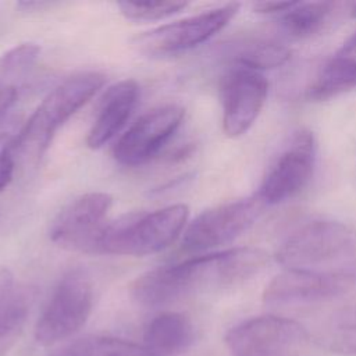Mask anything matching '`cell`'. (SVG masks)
Wrapping results in <instances>:
<instances>
[{"mask_svg": "<svg viewBox=\"0 0 356 356\" xmlns=\"http://www.w3.org/2000/svg\"><path fill=\"white\" fill-rule=\"evenodd\" d=\"M267 261L268 254L253 246L197 254L139 275L131 285V295L142 306L157 307L202 288L229 286L246 281L263 270Z\"/></svg>", "mask_w": 356, "mask_h": 356, "instance_id": "1", "label": "cell"}, {"mask_svg": "<svg viewBox=\"0 0 356 356\" xmlns=\"http://www.w3.org/2000/svg\"><path fill=\"white\" fill-rule=\"evenodd\" d=\"M188 217L189 207L178 203L108 221L96 253L135 257L159 253L172 245L185 231Z\"/></svg>", "mask_w": 356, "mask_h": 356, "instance_id": "2", "label": "cell"}, {"mask_svg": "<svg viewBox=\"0 0 356 356\" xmlns=\"http://www.w3.org/2000/svg\"><path fill=\"white\" fill-rule=\"evenodd\" d=\"M104 82L106 76L103 74L85 71L58 83L18 131L17 150L25 156L40 159L64 122L92 99Z\"/></svg>", "mask_w": 356, "mask_h": 356, "instance_id": "3", "label": "cell"}, {"mask_svg": "<svg viewBox=\"0 0 356 356\" xmlns=\"http://www.w3.org/2000/svg\"><path fill=\"white\" fill-rule=\"evenodd\" d=\"M356 234L332 220L310 221L292 232L275 252V260L286 268L320 270L355 259Z\"/></svg>", "mask_w": 356, "mask_h": 356, "instance_id": "4", "label": "cell"}, {"mask_svg": "<svg viewBox=\"0 0 356 356\" xmlns=\"http://www.w3.org/2000/svg\"><path fill=\"white\" fill-rule=\"evenodd\" d=\"M92 306L93 286L88 274L79 268L68 271L58 281L36 323V341L49 346L72 337L88 321Z\"/></svg>", "mask_w": 356, "mask_h": 356, "instance_id": "5", "label": "cell"}, {"mask_svg": "<svg viewBox=\"0 0 356 356\" xmlns=\"http://www.w3.org/2000/svg\"><path fill=\"white\" fill-rule=\"evenodd\" d=\"M267 206L254 193L204 210L182 234L181 249L185 253H210L248 231Z\"/></svg>", "mask_w": 356, "mask_h": 356, "instance_id": "6", "label": "cell"}, {"mask_svg": "<svg viewBox=\"0 0 356 356\" xmlns=\"http://www.w3.org/2000/svg\"><path fill=\"white\" fill-rule=\"evenodd\" d=\"M239 7V3H228L184 19L157 26L138 35L134 39V44L139 51L150 56L177 54L193 49L224 29L236 15Z\"/></svg>", "mask_w": 356, "mask_h": 356, "instance_id": "7", "label": "cell"}, {"mask_svg": "<svg viewBox=\"0 0 356 356\" xmlns=\"http://www.w3.org/2000/svg\"><path fill=\"white\" fill-rule=\"evenodd\" d=\"M314 165V136L307 129H299L267 168L256 195L266 206H274L289 200L307 186Z\"/></svg>", "mask_w": 356, "mask_h": 356, "instance_id": "8", "label": "cell"}, {"mask_svg": "<svg viewBox=\"0 0 356 356\" xmlns=\"http://www.w3.org/2000/svg\"><path fill=\"white\" fill-rule=\"evenodd\" d=\"M111 206L113 197L106 192L78 196L53 220L49 229L51 242L67 250L96 253Z\"/></svg>", "mask_w": 356, "mask_h": 356, "instance_id": "9", "label": "cell"}, {"mask_svg": "<svg viewBox=\"0 0 356 356\" xmlns=\"http://www.w3.org/2000/svg\"><path fill=\"white\" fill-rule=\"evenodd\" d=\"M185 115L179 104H163L142 114L115 142L113 156L125 167L149 163L172 138Z\"/></svg>", "mask_w": 356, "mask_h": 356, "instance_id": "10", "label": "cell"}, {"mask_svg": "<svg viewBox=\"0 0 356 356\" xmlns=\"http://www.w3.org/2000/svg\"><path fill=\"white\" fill-rule=\"evenodd\" d=\"M356 282L345 270L285 268L266 286L263 300L271 306L320 302L346 293Z\"/></svg>", "mask_w": 356, "mask_h": 356, "instance_id": "11", "label": "cell"}, {"mask_svg": "<svg viewBox=\"0 0 356 356\" xmlns=\"http://www.w3.org/2000/svg\"><path fill=\"white\" fill-rule=\"evenodd\" d=\"M305 339L303 325L271 314L242 321L225 335V343L232 356H286Z\"/></svg>", "mask_w": 356, "mask_h": 356, "instance_id": "12", "label": "cell"}, {"mask_svg": "<svg viewBox=\"0 0 356 356\" xmlns=\"http://www.w3.org/2000/svg\"><path fill=\"white\" fill-rule=\"evenodd\" d=\"M267 93L268 82L261 72L232 64L220 83L224 134L229 138L246 134L261 113Z\"/></svg>", "mask_w": 356, "mask_h": 356, "instance_id": "13", "label": "cell"}, {"mask_svg": "<svg viewBox=\"0 0 356 356\" xmlns=\"http://www.w3.org/2000/svg\"><path fill=\"white\" fill-rule=\"evenodd\" d=\"M138 99L139 85L134 79H122L108 86L86 135L88 147L97 150L111 142L132 115Z\"/></svg>", "mask_w": 356, "mask_h": 356, "instance_id": "14", "label": "cell"}, {"mask_svg": "<svg viewBox=\"0 0 356 356\" xmlns=\"http://www.w3.org/2000/svg\"><path fill=\"white\" fill-rule=\"evenodd\" d=\"M195 341L191 320L181 313L167 312L154 317L145 330L143 348L150 356H177Z\"/></svg>", "mask_w": 356, "mask_h": 356, "instance_id": "15", "label": "cell"}, {"mask_svg": "<svg viewBox=\"0 0 356 356\" xmlns=\"http://www.w3.org/2000/svg\"><path fill=\"white\" fill-rule=\"evenodd\" d=\"M356 88V57L338 53L330 58L306 88V97L323 102Z\"/></svg>", "mask_w": 356, "mask_h": 356, "instance_id": "16", "label": "cell"}, {"mask_svg": "<svg viewBox=\"0 0 356 356\" xmlns=\"http://www.w3.org/2000/svg\"><path fill=\"white\" fill-rule=\"evenodd\" d=\"M335 3L331 1H313L299 3L296 1L281 17V28L296 39L310 38L320 32L330 19Z\"/></svg>", "mask_w": 356, "mask_h": 356, "instance_id": "17", "label": "cell"}, {"mask_svg": "<svg viewBox=\"0 0 356 356\" xmlns=\"http://www.w3.org/2000/svg\"><path fill=\"white\" fill-rule=\"evenodd\" d=\"M50 356H150L143 346L111 337H85Z\"/></svg>", "mask_w": 356, "mask_h": 356, "instance_id": "18", "label": "cell"}, {"mask_svg": "<svg viewBox=\"0 0 356 356\" xmlns=\"http://www.w3.org/2000/svg\"><path fill=\"white\" fill-rule=\"evenodd\" d=\"M291 49L275 40H252L245 43L234 56V64L259 71L271 70L291 58Z\"/></svg>", "mask_w": 356, "mask_h": 356, "instance_id": "19", "label": "cell"}, {"mask_svg": "<svg viewBox=\"0 0 356 356\" xmlns=\"http://www.w3.org/2000/svg\"><path fill=\"white\" fill-rule=\"evenodd\" d=\"M121 14L131 21H159L182 11L188 3L178 0H125L117 3Z\"/></svg>", "mask_w": 356, "mask_h": 356, "instance_id": "20", "label": "cell"}, {"mask_svg": "<svg viewBox=\"0 0 356 356\" xmlns=\"http://www.w3.org/2000/svg\"><path fill=\"white\" fill-rule=\"evenodd\" d=\"M40 47L36 43H19L0 57V75L14 76L25 72L38 58Z\"/></svg>", "mask_w": 356, "mask_h": 356, "instance_id": "21", "label": "cell"}, {"mask_svg": "<svg viewBox=\"0 0 356 356\" xmlns=\"http://www.w3.org/2000/svg\"><path fill=\"white\" fill-rule=\"evenodd\" d=\"M17 139L18 131L0 128V191L6 189L13 179Z\"/></svg>", "mask_w": 356, "mask_h": 356, "instance_id": "22", "label": "cell"}, {"mask_svg": "<svg viewBox=\"0 0 356 356\" xmlns=\"http://www.w3.org/2000/svg\"><path fill=\"white\" fill-rule=\"evenodd\" d=\"M296 1H260L253 4V10L260 14H275V13H285L289 10Z\"/></svg>", "mask_w": 356, "mask_h": 356, "instance_id": "23", "label": "cell"}, {"mask_svg": "<svg viewBox=\"0 0 356 356\" xmlns=\"http://www.w3.org/2000/svg\"><path fill=\"white\" fill-rule=\"evenodd\" d=\"M17 97V90L14 86L1 85L0 86V121L4 118L8 108L13 106Z\"/></svg>", "mask_w": 356, "mask_h": 356, "instance_id": "24", "label": "cell"}, {"mask_svg": "<svg viewBox=\"0 0 356 356\" xmlns=\"http://www.w3.org/2000/svg\"><path fill=\"white\" fill-rule=\"evenodd\" d=\"M339 53L356 57V32L343 43V46L341 47Z\"/></svg>", "mask_w": 356, "mask_h": 356, "instance_id": "25", "label": "cell"}]
</instances>
